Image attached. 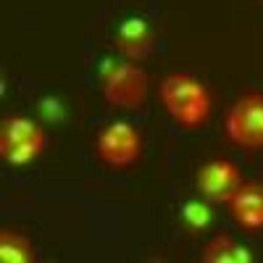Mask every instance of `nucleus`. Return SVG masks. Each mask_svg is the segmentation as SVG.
<instances>
[{
	"label": "nucleus",
	"mask_w": 263,
	"mask_h": 263,
	"mask_svg": "<svg viewBox=\"0 0 263 263\" xmlns=\"http://www.w3.org/2000/svg\"><path fill=\"white\" fill-rule=\"evenodd\" d=\"M203 260L205 263H250L253 253L242 245H237L229 234H218L205 245Z\"/></svg>",
	"instance_id": "1a4fd4ad"
},
{
	"label": "nucleus",
	"mask_w": 263,
	"mask_h": 263,
	"mask_svg": "<svg viewBox=\"0 0 263 263\" xmlns=\"http://www.w3.org/2000/svg\"><path fill=\"white\" fill-rule=\"evenodd\" d=\"M32 140H45L42 126H37L34 121L24 119V116H8L0 124V153L11 150L21 142H32Z\"/></svg>",
	"instance_id": "6e6552de"
},
{
	"label": "nucleus",
	"mask_w": 263,
	"mask_h": 263,
	"mask_svg": "<svg viewBox=\"0 0 263 263\" xmlns=\"http://www.w3.org/2000/svg\"><path fill=\"white\" fill-rule=\"evenodd\" d=\"M161 103L168 116L187 129H197L200 124H205L211 114V98L205 84L190 74H168L161 82Z\"/></svg>",
	"instance_id": "f257e3e1"
},
{
	"label": "nucleus",
	"mask_w": 263,
	"mask_h": 263,
	"mask_svg": "<svg viewBox=\"0 0 263 263\" xmlns=\"http://www.w3.org/2000/svg\"><path fill=\"white\" fill-rule=\"evenodd\" d=\"M114 45L119 48V53L129 61H140L145 55L153 53L156 48V32L142 16H132L124 18L116 34H114Z\"/></svg>",
	"instance_id": "423d86ee"
},
{
	"label": "nucleus",
	"mask_w": 263,
	"mask_h": 263,
	"mask_svg": "<svg viewBox=\"0 0 263 263\" xmlns=\"http://www.w3.org/2000/svg\"><path fill=\"white\" fill-rule=\"evenodd\" d=\"M179 221H182V227L187 229V234H192V237L203 234V232L213 224L211 203H208V200H187V203L182 205Z\"/></svg>",
	"instance_id": "9b49d317"
},
{
	"label": "nucleus",
	"mask_w": 263,
	"mask_h": 263,
	"mask_svg": "<svg viewBox=\"0 0 263 263\" xmlns=\"http://www.w3.org/2000/svg\"><path fill=\"white\" fill-rule=\"evenodd\" d=\"M229 213L242 229H263V184L260 182H245L232 195Z\"/></svg>",
	"instance_id": "0eeeda50"
},
{
	"label": "nucleus",
	"mask_w": 263,
	"mask_h": 263,
	"mask_svg": "<svg viewBox=\"0 0 263 263\" xmlns=\"http://www.w3.org/2000/svg\"><path fill=\"white\" fill-rule=\"evenodd\" d=\"M42 147H45V140H32V142H21L11 150H3L0 156H3V161L11 163V166H27L40 156Z\"/></svg>",
	"instance_id": "f8f14e48"
},
{
	"label": "nucleus",
	"mask_w": 263,
	"mask_h": 263,
	"mask_svg": "<svg viewBox=\"0 0 263 263\" xmlns=\"http://www.w3.org/2000/svg\"><path fill=\"white\" fill-rule=\"evenodd\" d=\"M95 150L100 161L114 168L132 166L142 153V137L129 121H114L98 135Z\"/></svg>",
	"instance_id": "20e7f679"
},
{
	"label": "nucleus",
	"mask_w": 263,
	"mask_h": 263,
	"mask_svg": "<svg viewBox=\"0 0 263 263\" xmlns=\"http://www.w3.org/2000/svg\"><path fill=\"white\" fill-rule=\"evenodd\" d=\"M100 79L108 105L121 108V111H137L147 98V74L135 63L105 61Z\"/></svg>",
	"instance_id": "f03ea898"
},
{
	"label": "nucleus",
	"mask_w": 263,
	"mask_h": 263,
	"mask_svg": "<svg viewBox=\"0 0 263 263\" xmlns=\"http://www.w3.org/2000/svg\"><path fill=\"white\" fill-rule=\"evenodd\" d=\"M227 135L245 150H263V92H248L229 108Z\"/></svg>",
	"instance_id": "7ed1b4c3"
},
{
	"label": "nucleus",
	"mask_w": 263,
	"mask_h": 263,
	"mask_svg": "<svg viewBox=\"0 0 263 263\" xmlns=\"http://www.w3.org/2000/svg\"><path fill=\"white\" fill-rule=\"evenodd\" d=\"M0 260L3 263H34L37 250L24 234L3 229L0 232Z\"/></svg>",
	"instance_id": "9d476101"
},
{
	"label": "nucleus",
	"mask_w": 263,
	"mask_h": 263,
	"mask_svg": "<svg viewBox=\"0 0 263 263\" xmlns=\"http://www.w3.org/2000/svg\"><path fill=\"white\" fill-rule=\"evenodd\" d=\"M242 184V174L232 161H208L197 168L195 187L208 203H229L232 195Z\"/></svg>",
	"instance_id": "39448f33"
}]
</instances>
